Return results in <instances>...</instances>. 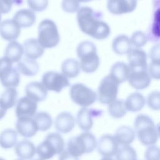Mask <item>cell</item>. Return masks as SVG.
Segmentation results:
<instances>
[{
	"label": "cell",
	"instance_id": "1",
	"mask_svg": "<svg viewBox=\"0 0 160 160\" xmlns=\"http://www.w3.org/2000/svg\"><path fill=\"white\" fill-rule=\"evenodd\" d=\"M100 12L88 6L80 8L77 11V22L80 29L92 38L102 40L110 34L109 25L101 19Z\"/></svg>",
	"mask_w": 160,
	"mask_h": 160
},
{
	"label": "cell",
	"instance_id": "2",
	"mask_svg": "<svg viewBox=\"0 0 160 160\" xmlns=\"http://www.w3.org/2000/svg\"><path fill=\"white\" fill-rule=\"evenodd\" d=\"M134 127L139 141L143 145H153L158 141L159 134L158 127L148 115H138L134 121Z\"/></svg>",
	"mask_w": 160,
	"mask_h": 160
},
{
	"label": "cell",
	"instance_id": "3",
	"mask_svg": "<svg viewBox=\"0 0 160 160\" xmlns=\"http://www.w3.org/2000/svg\"><path fill=\"white\" fill-rule=\"evenodd\" d=\"M77 56L79 59L80 69L86 73H92L98 68L100 60L97 54L96 45L91 41L81 42L76 48Z\"/></svg>",
	"mask_w": 160,
	"mask_h": 160
},
{
	"label": "cell",
	"instance_id": "4",
	"mask_svg": "<svg viewBox=\"0 0 160 160\" xmlns=\"http://www.w3.org/2000/svg\"><path fill=\"white\" fill-rule=\"evenodd\" d=\"M96 146L97 141L94 135L90 132L85 131L70 138L67 143L66 150L78 158L83 154L92 152Z\"/></svg>",
	"mask_w": 160,
	"mask_h": 160
},
{
	"label": "cell",
	"instance_id": "5",
	"mask_svg": "<svg viewBox=\"0 0 160 160\" xmlns=\"http://www.w3.org/2000/svg\"><path fill=\"white\" fill-rule=\"evenodd\" d=\"M65 142L59 133L51 132L48 134L45 139L36 148V152L40 159L47 160L52 158L55 154H60L64 150Z\"/></svg>",
	"mask_w": 160,
	"mask_h": 160
},
{
	"label": "cell",
	"instance_id": "6",
	"mask_svg": "<svg viewBox=\"0 0 160 160\" xmlns=\"http://www.w3.org/2000/svg\"><path fill=\"white\" fill-rule=\"evenodd\" d=\"M60 40V36L56 23L49 19L42 21L38 26V41L44 49L56 47Z\"/></svg>",
	"mask_w": 160,
	"mask_h": 160
},
{
	"label": "cell",
	"instance_id": "7",
	"mask_svg": "<svg viewBox=\"0 0 160 160\" xmlns=\"http://www.w3.org/2000/svg\"><path fill=\"white\" fill-rule=\"evenodd\" d=\"M13 63L8 58H0V82L6 88L18 87L20 82V74Z\"/></svg>",
	"mask_w": 160,
	"mask_h": 160
},
{
	"label": "cell",
	"instance_id": "8",
	"mask_svg": "<svg viewBox=\"0 0 160 160\" xmlns=\"http://www.w3.org/2000/svg\"><path fill=\"white\" fill-rule=\"evenodd\" d=\"M119 83L110 74L105 76L100 82L98 89L97 98L103 104H109L116 100Z\"/></svg>",
	"mask_w": 160,
	"mask_h": 160
},
{
	"label": "cell",
	"instance_id": "9",
	"mask_svg": "<svg viewBox=\"0 0 160 160\" xmlns=\"http://www.w3.org/2000/svg\"><path fill=\"white\" fill-rule=\"evenodd\" d=\"M71 100L82 107H88L92 104L97 99V94L84 84L76 83L69 90Z\"/></svg>",
	"mask_w": 160,
	"mask_h": 160
},
{
	"label": "cell",
	"instance_id": "10",
	"mask_svg": "<svg viewBox=\"0 0 160 160\" xmlns=\"http://www.w3.org/2000/svg\"><path fill=\"white\" fill-rule=\"evenodd\" d=\"M41 83L47 91L56 92H59L70 84L68 78L63 74L54 71L46 72L42 77Z\"/></svg>",
	"mask_w": 160,
	"mask_h": 160
},
{
	"label": "cell",
	"instance_id": "11",
	"mask_svg": "<svg viewBox=\"0 0 160 160\" xmlns=\"http://www.w3.org/2000/svg\"><path fill=\"white\" fill-rule=\"evenodd\" d=\"M102 113V111L99 109L82 107L79 110L76 116V121L79 128L84 131H88L92 127V118L100 116Z\"/></svg>",
	"mask_w": 160,
	"mask_h": 160
},
{
	"label": "cell",
	"instance_id": "12",
	"mask_svg": "<svg viewBox=\"0 0 160 160\" xmlns=\"http://www.w3.org/2000/svg\"><path fill=\"white\" fill-rule=\"evenodd\" d=\"M38 109L37 102L27 96L21 98L17 102L15 112L18 118H32Z\"/></svg>",
	"mask_w": 160,
	"mask_h": 160
},
{
	"label": "cell",
	"instance_id": "13",
	"mask_svg": "<svg viewBox=\"0 0 160 160\" xmlns=\"http://www.w3.org/2000/svg\"><path fill=\"white\" fill-rule=\"evenodd\" d=\"M128 80L131 87L141 90L149 86L151 78L148 72V69H129Z\"/></svg>",
	"mask_w": 160,
	"mask_h": 160
},
{
	"label": "cell",
	"instance_id": "14",
	"mask_svg": "<svg viewBox=\"0 0 160 160\" xmlns=\"http://www.w3.org/2000/svg\"><path fill=\"white\" fill-rule=\"evenodd\" d=\"M98 151L104 157H109L116 155L119 144L116 142L114 137L111 134H104L97 142Z\"/></svg>",
	"mask_w": 160,
	"mask_h": 160
},
{
	"label": "cell",
	"instance_id": "15",
	"mask_svg": "<svg viewBox=\"0 0 160 160\" xmlns=\"http://www.w3.org/2000/svg\"><path fill=\"white\" fill-rule=\"evenodd\" d=\"M136 6L137 0H108L107 3L108 11L116 15L131 12Z\"/></svg>",
	"mask_w": 160,
	"mask_h": 160
},
{
	"label": "cell",
	"instance_id": "16",
	"mask_svg": "<svg viewBox=\"0 0 160 160\" xmlns=\"http://www.w3.org/2000/svg\"><path fill=\"white\" fill-rule=\"evenodd\" d=\"M21 28L13 19H6L0 22V36L9 41H15L20 35Z\"/></svg>",
	"mask_w": 160,
	"mask_h": 160
},
{
	"label": "cell",
	"instance_id": "17",
	"mask_svg": "<svg viewBox=\"0 0 160 160\" xmlns=\"http://www.w3.org/2000/svg\"><path fill=\"white\" fill-rule=\"evenodd\" d=\"M129 69H148L147 54L139 48L132 49L128 54Z\"/></svg>",
	"mask_w": 160,
	"mask_h": 160
},
{
	"label": "cell",
	"instance_id": "18",
	"mask_svg": "<svg viewBox=\"0 0 160 160\" xmlns=\"http://www.w3.org/2000/svg\"><path fill=\"white\" fill-rule=\"evenodd\" d=\"M76 119L73 115L68 111L60 112L54 120V128L61 133H68L74 128Z\"/></svg>",
	"mask_w": 160,
	"mask_h": 160
},
{
	"label": "cell",
	"instance_id": "19",
	"mask_svg": "<svg viewBox=\"0 0 160 160\" xmlns=\"http://www.w3.org/2000/svg\"><path fill=\"white\" fill-rule=\"evenodd\" d=\"M26 96L38 102L46 99L48 91L43 84L38 81H32L28 83L25 88Z\"/></svg>",
	"mask_w": 160,
	"mask_h": 160
},
{
	"label": "cell",
	"instance_id": "20",
	"mask_svg": "<svg viewBox=\"0 0 160 160\" xmlns=\"http://www.w3.org/2000/svg\"><path fill=\"white\" fill-rule=\"evenodd\" d=\"M16 129L21 136L27 138L34 136L38 131L32 118H18Z\"/></svg>",
	"mask_w": 160,
	"mask_h": 160
},
{
	"label": "cell",
	"instance_id": "21",
	"mask_svg": "<svg viewBox=\"0 0 160 160\" xmlns=\"http://www.w3.org/2000/svg\"><path fill=\"white\" fill-rule=\"evenodd\" d=\"M22 47L26 58L34 60L41 57L44 52V49L35 38L26 39L24 42Z\"/></svg>",
	"mask_w": 160,
	"mask_h": 160
},
{
	"label": "cell",
	"instance_id": "22",
	"mask_svg": "<svg viewBox=\"0 0 160 160\" xmlns=\"http://www.w3.org/2000/svg\"><path fill=\"white\" fill-rule=\"evenodd\" d=\"M14 150L16 155L22 160L31 159L36 152L34 143L28 139H23L16 143Z\"/></svg>",
	"mask_w": 160,
	"mask_h": 160
},
{
	"label": "cell",
	"instance_id": "23",
	"mask_svg": "<svg viewBox=\"0 0 160 160\" xmlns=\"http://www.w3.org/2000/svg\"><path fill=\"white\" fill-rule=\"evenodd\" d=\"M13 19L20 28H28L32 26L36 21V14L30 9H22L18 11L14 15Z\"/></svg>",
	"mask_w": 160,
	"mask_h": 160
},
{
	"label": "cell",
	"instance_id": "24",
	"mask_svg": "<svg viewBox=\"0 0 160 160\" xmlns=\"http://www.w3.org/2000/svg\"><path fill=\"white\" fill-rule=\"evenodd\" d=\"M16 69L24 76H33L39 72V65L36 60L24 58L18 62Z\"/></svg>",
	"mask_w": 160,
	"mask_h": 160
},
{
	"label": "cell",
	"instance_id": "25",
	"mask_svg": "<svg viewBox=\"0 0 160 160\" xmlns=\"http://www.w3.org/2000/svg\"><path fill=\"white\" fill-rule=\"evenodd\" d=\"M114 137L118 144L129 145L135 138V132L130 126H121L116 129Z\"/></svg>",
	"mask_w": 160,
	"mask_h": 160
},
{
	"label": "cell",
	"instance_id": "26",
	"mask_svg": "<svg viewBox=\"0 0 160 160\" xmlns=\"http://www.w3.org/2000/svg\"><path fill=\"white\" fill-rule=\"evenodd\" d=\"M112 48L113 51L117 54H128L132 49V44L130 38L125 34H121L116 36L112 41Z\"/></svg>",
	"mask_w": 160,
	"mask_h": 160
},
{
	"label": "cell",
	"instance_id": "27",
	"mask_svg": "<svg viewBox=\"0 0 160 160\" xmlns=\"http://www.w3.org/2000/svg\"><path fill=\"white\" fill-rule=\"evenodd\" d=\"M124 103L127 111L138 112L144 108L146 103V99L142 94L138 92H134L128 96Z\"/></svg>",
	"mask_w": 160,
	"mask_h": 160
},
{
	"label": "cell",
	"instance_id": "28",
	"mask_svg": "<svg viewBox=\"0 0 160 160\" xmlns=\"http://www.w3.org/2000/svg\"><path fill=\"white\" fill-rule=\"evenodd\" d=\"M109 74L117 80L119 84L122 83L128 79L129 74V66L124 62H117L112 66Z\"/></svg>",
	"mask_w": 160,
	"mask_h": 160
},
{
	"label": "cell",
	"instance_id": "29",
	"mask_svg": "<svg viewBox=\"0 0 160 160\" xmlns=\"http://www.w3.org/2000/svg\"><path fill=\"white\" fill-rule=\"evenodd\" d=\"M24 54L22 46L16 41H12L8 43L7 45L4 56L8 58L12 61V63L18 62L19 61Z\"/></svg>",
	"mask_w": 160,
	"mask_h": 160
},
{
	"label": "cell",
	"instance_id": "30",
	"mask_svg": "<svg viewBox=\"0 0 160 160\" xmlns=\"http://www.w3.org/2000/svg\"><path fill=\"white\" fill-rule=\"evenodd\" d=\"M18 93L13 88H6L0 96V104L6 110L12 108L18 102Z\"/></svg>",
	"mask_w": 160,
	"mask_h": 160
},
{
	"label": "cell",
	"instance_id": "31",
	"mask_svg": "<svg viewBox=\"0 0 160 160\" xmlns=\"http://www.w3.org/2000/svg\"><path fill=\"white\" fill-rule=\"evenodd\" d=\"M79 62L73 58H68L63 61L61 64V71L67 78H74L80 72Z\"/></svg>",
	"mask_w": 160,
	"mask_h": 160
},
{
	"label": "cell",
	"instance_id": "32",
	"mask_svg": "<svg viewBox=\"0 0 160 160\" xmlns=\"http://www.w3.org/2000/svg\"><path fill=\"white\" fill-rule=\"evenodd\" d=\"M18 141V132L12 129H6L0 133V146L3 149H10Z\"/></svg>",
	"mask_w": 160,
	"mask_h": 160
},
{
	"label": "cell",
	"instance_id": "33",
	"mask_svg": "<svg viewBox=\"0 0 160 160\" xmlns=\"http://www.w3.org/2000/svg\"><path fill=\"white\" fill-rule=\"evenodd\" d=\"M33 118L39 131H46L50 129L52 126V118L47 112L41 111L37 112L35 114Z\"/></svg>",
	"mask_w": 160,
	"mask_h": 160
},
{
	"label": "cell",
	"instance_id": "34",
	"mask_svg": "<svg viewBox=\"0 0 160 160\" xmlns=\"http://www.w3.org/2000/svg\"><path fill=\"white\" fill-rule=\"evenodd\" d=\"M127 111L124 101L122 99H116L108 104V112L114 118H122Z\"/></svg>",
	"mask_w": 160,
	"mask_h": 160
},
{
	"label": "cell",
	"instance_id": "35",
	"mask_svg": "<svg viewBox=\"0 0 160 160\" xmlns=\"http://www.w3.org/2000/svg\"><path fill=\"white\" fill-rule=\"evenodd\" d=\"M136 150L129 145L121 146L116 154V160H136Z\"/></svg>",
	"mask_w": 160,
	"mask_h": 160
},
{
	"label": "cell",
	"instance_id": "36",
	"mask_svg": "<svg viewBox=\"0 0 160 160\" xmlns=\"http://www.w3.org/2000/svg\"><path fill=\"white\" fill-rule=\"evenodd\" d=\"M130 40L132 45L136 48L140 49L147 43L148 38L144 32L141 31H137L132 34Z\"/></svg>",
	"mask_w": 160,
	"mask_h": 160
},
{
	"label": "cell",
	"instance_id": "37",
	"mask_svg": "<svg viewBox=\"0 0 160 160\" xmlns=\"http://www.w3.org/2000/svg\"><path fill=\"white\" fill-rule=\"evenodd\" d=\"M147 104L149 108L153 110H159L160 94L159 91H152L148 96Z\"/></svg>",
	"mask_w": 160,
	"mask_h": 160
},
{
	"label": "cell",
	"instance_id": "38",
	"mask_svg": "<svg viewBox=\"0 0 160 160\" xmlns=\"http://www.w3.org/2000/svg\"><path fill=\"white\" fill-rule=\"evenodd\" d=\"M27 3L32 11L41 12L47 8L48 0H27Z\"/></svg>",
	"mask_w": 160,
	"mask_h": 160
},
{
	"label": "cell",
	"instance_id": "39",
	"mask_svg": "<svg viewBox=\"0 0 160 160\" xmlns=\"http://www.w3.org/2000/svg\"><path fill=\"white\" fill-rule=\"evenodd\" d=\"M61 7L68 13H74L79 9V2L77 0H62Z\"/></svg>",
	"mask_w": 160,
	"mask_h": 160
},
{
	"label": "cell",
	"instance_id": "40",
	"mask_svg": "<svg viewBox=\"0 0 160 160\" xmlns=\"http://www.w3.org/2000/svg\"><path fill=\"white\" fill-rule=\"evenodd\" d=\"M23 0H0V12L1 14H7L9 12L14 4L20 5Z\"/></svg>",
	"mask_w": 160,
	"mask_h": 160
},
{
	"label": "cell",
	"instance_id": "41",
	"mask_svg": "<svg viewBox=\"0 0 160 160\" xmlns=\"http://www.w3.org/2000/svg\"><path fill=\"white\" fill-rule=\"evenodd\" d=\"M159 149L156 145L149 146L144 152L145 160H159Z\"/></svg>",
	"mask_w": 160,
	"mask_h": 160
},
{
	"label": "cell",
	"instance_id": "42",
	"mask_svg": "<svg viewBox=\"0 0 160 160\" xmlns=\"http://www.w3.org/2000/svg\"><path fill=\"white\" fill-rule=\"evenodd\" d=\"M148 72L151 78L159 79L160 78V62L151 61L148 67Z\"/></svg>",
	"mask_w": 160,
	"mask_h": 160
},
{
	"label": "cell",
	"instance_id": "43",
	"mask_svg": "<svg viewBox=\"0 0 160 160\" xmlns=\"http://www.w3.org/2000/svg\"><path fill=\"white\" fill-rule=\"evenodd\" d=\"M149 56L151 61L160 62V46L159 44H157L151 48L149 50Z\"/></svg>",
	"mask_w": 160,
	"mask_h": 160
},
{
	"label": "cell",
	"instance_id": "44",
	"mask_svg": "<svg viewBox=\"0 0 160 160\" xmlns=\"http://www.w3.org/2000/svg\"><path fill=\"white\" fill-rule=\"evenodd\" d=\"M59 160H79V159L78 157L72 155L67 150H64L60 154Z\"/></svg>",
	"mask_w": 160,
	"mask_h": 160
},
{
	"label": "cell",
	"instance_id": "45",
	"mask_svg": "<svg viewBox=\"0 0 160 160\" xmlns=\"http://www.w3.org/2000/svg\"><path fill=\"white\" fill-rule=\"evenodd\" d=\"M6 111H7V110L4 109L1 106V104H0V120H1V119H2V118L4 117V116L6 115Z\"/></svg>",
	"mask_w": 160,
	"mask_h": 160
},
{
	"label": "cell",
	"instance_id": "46",
	"mask_svg": "<svg viewBox=\"0 0 160 160\" xmlns=\"http://www.w3.org/2000/svg\"><path fill=\"white\" fill-rule=\"evenodd\" d=\"M101 160H114V159H112L111 158H109V157H104Z\"/></svg>",
	"mask_w": 160,
	"mask_h": 160
},
{
	"label": "cell",
	"instance_id": "47",
	"mask_svg": "<svg viewBox=\"0 0 160 160\" xmlns=\"http://www.w3.org/2000/svg\"><path fill=\"white\" fill-rule=\"evenodd\" d=\"M79 2H89L90 1H92V0H77Z\"/></svg>",
	"mask_w": 160,
	"mask_h": 160
},
{
	"label": "cell",
	"instance_id": "48",
	"mask_svg": "<svg viewBox=\"0 0 160 160\" xmlns=\"http://www.w3.org/2000/svg\"><path fill=\"white\" fill-rule=\"evenodd\" d=\"M0 160H6V159H4V158H1V157H0Z\"/></svg>",
	"mask_w": 160,
	"mask_h": 160
},
{
	"label": "cell",
	"instance_id": "49",
	"mask_svg": "<svg viewBox=\"0 0 160 160\" xmlns=\"http://www.w3.org/2000/svg\"><path fill=\"white\" fill-rule=\"evenodd\" d=\"M32 160H42L41 159H32Z\"/></svg>",
	"mask_w": 160,
	"mask_h": 160
},
{
	"label": "cell",
	"instance_id": "50",
	"mask_svg": "<svg viewBox=\"0 0 160 160\" xmlns=\"http://www.w3.org/2000/svg\"><path fill=\"white\" fill-rule=\"evenodd\" d=\"M1 14L0 12V22H1Z\"/></svg>",
	"mask_w": 160,
	"mask_h": 160
},
{
	"label": "cell",
	"instance_id": "51",
	"mask_svg": "<svg viewBox=\"0 0 160 160\" xmlns=\"http://www.w3.org/2000/svg\"><path fill=\"white\" fill-rule=\"evenodd\" d=\"M16 160H22V159H16Z\"/></svg>",
	"mask_w": 160,
	"mask_h": 160
}]
</instances>
